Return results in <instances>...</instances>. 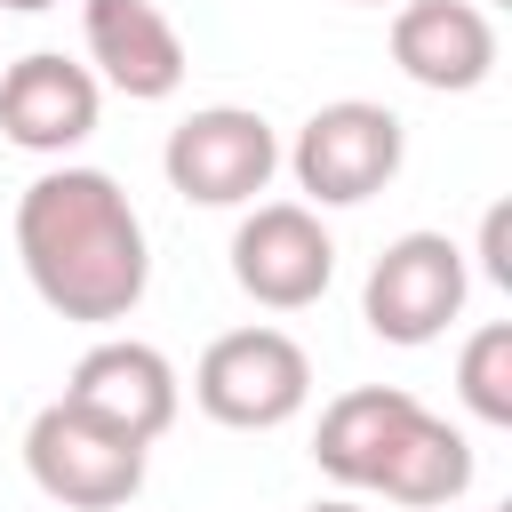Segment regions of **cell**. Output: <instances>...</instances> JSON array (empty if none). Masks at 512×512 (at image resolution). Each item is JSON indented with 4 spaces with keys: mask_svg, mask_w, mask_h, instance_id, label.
Masks as SVG:
<instances>
[{
    "mask_svg": "<svg viewBox=\"0 0 512 512\" xmlns=\"http://www.w3.org/2000/svg\"><path fill=\"white\" fill-rule=\"evenodd\" d=\"M392 64L432 96H472L496 72V16L480 0H400L392 8Z\"/></svg>",
    "mask_w": 512,
    "mask_h": 512,
    "instance_id": "cell-10",
    "label": "cell"
},
{
    "mask_svg": "<svg viewBox=\"0 0 512 512\" xmlns=\"http://www.w3.org/2000/svg\"><path fill=\"white\" fill-rule=\"evenodd\" d=\"M0 8H16V16H40V8H56V0H0Z\"/></svg>",
    "mask_w": 512,
    "mask_h": 512,
    "instance_id": "cell-17",
    "label": "cell"
},
{
    "mask_svg": "<svg viewBox=\"0 0 512 512\" xmlns=\"http://www.w3.org/2000/svg\"><path fill=\"white\" fill-rule=\"evenodd\" d=\"M416 416H424L416 392H400V384H352V392H336V400L320 408L312 464H320L336 488H368V496H376V480H384V464H392V448H400V432H408Z\"/></svg>",
    "mask_w": 512,
    "mask_h": 512,
    "instance_id": "cell-12",
    "label": "cell"
},
{
    "mask_svg": "<svg viewBox=\"0 0 512 512\" xmlns=\"http://www.w3.org/2000/svg\"><path fill=\"white\" fill-rule=\"evenodd\" d=\"M400 160H408V128H400L392 104H368V96L320 104L296 128V144H288V168L312 192V208H360V200H376L400 176Z\"/></svg>",
    "mask_w": 512,
    "mask_h": 512,
    "instance_id": "cell-3",
    "label": "cell"
},
{
    "mask_svg": "<svg viewBox=\"0 0 512 512\" xmlns=\"http://www.w3.org/2000/svg\"><path fill=\"white\" fill-rule=\"evenodd\" d=\"M456 400L480 424H512V320H488L456 352Z\"/></svg>",
    "mask_w": 512,
    "mask_h": 512,
    "instance_id": "cell-14",
    "label": "cell"
},
{
    "mask_svg": "<svg viewBox=\"0 0 512 512\" xmlns=\"http://www.w3.org/2000/svg\"><path fill=\"white\" fill-rule=\"evenodd\" d=\"M24 472L48 504L64 512H128L136 488H144V448L104 432L96 416L48 400L32 424H24Z\"/></svg>",
    "mask_w": 512,
    "mask_h": 512,
    "instance_id": "cell-4",
    "label": "cell"
},
{
    "mask_svg": "<svg viewBox=\"0 0 512 512\" xmlns=\"http://www.w3.org/2000/svg\"><path fill=\"white\" fill-rule=\"evenodd\" d=\"M496 8H504V0H496Z\"/></svg>",
    "mask_w": 512,
    "mask_h": 512,
    "instance_id": "cell-19",
    "label": "cell"
},
{
    "mask_svg": "<svg viewBox=\"0 0 512 512\" xmlns=\"http://www.w3.org/2000/svg\"><path fill=\"white\" fill-rule=\"evenodd\" d=\"M16 256L32 296L56 320L80 328H112L144 304L152 280V248H144V216L120 192V176L104 168H48L24 184L16 200Z\"/></svg>",
    "mask_w": 512,
    "mask_h": 512,
    "instance_id": "cell-1",
    "label": "cell"
},
{
    "mask_svg": "<svg viewBox=\"0 0 512 512\" xmlns=\"http://www.w3.org/2000/svg\"><path fill=\"white\" fill-rule=\"evenodd\" d=\"M480 272H488L496 288H512V208H504V200L480 216Z\"/></svg>",
    "mask_w": 512,
    "mask_h": 512,
    "instance_id": "cell-15",
    "label": "cell"
},
{
    "mask_svg": "<svg viewBox=\"0 0 512 512\" xmlns=\"http://www.w3.org/2000/svg\"><path fill=\"white\" fill-rule=\"evenodd\" d=\"M360 8H384V0H360Z\"/></svg>",
    "mask_w": 512,
    "mask_h": 512,
    "instance_id": "cell-18",
    "label": "cell"
},
{
    "mask_svg": "<svg viewBox=\"0 0 512 512\" xmlns=\"http://www.w3.org/2000/svg\"><path fill=\"white\" fill-rule=\"evenodd\" d=\"M56 400H64V408H80V416H96L104 432H120V440L152 448V440L176 424L184 384H176V368H168V352H160V344L104 336V344H88V352L72 360V376H64V392H56Z\"/></svg>",
    "mask_w": 512,
    "mask_h": 512,
    "instance_id": "cell-8",
    "label": "cell"
},
{
    "mask_svg": "<svg viewBox=\"0 0 512 512\" xmlns=\"http://www.w3.org/2000/svg\"><path fill=\"white\" fill-rule=\"evenodd\" d=\"M464 488H472V440H464L448 416L424 408V416L408 424V440L392 448L376 496H384V504H408V512H440V504H456Z\"/></svg>",
    "mask_w": 512,
    "mask_h": 512,
    "instance_id": "cell-13",
    "label": "cell"
},
{
    "mask_svg": "<svg viewBox=\"0 0 512 512\" xmlns=\"http://www.w3.org/2000/svg\"><path fill=\"white\" fill-rule=\"evenodd\" d=\"M304 512H368V504H352V496H328V504H304Z\"/></svg>",
    "mask_w": 512,
    "mask_h": 512,
    "instance_id": "cell-16",
    "label": "cell"
},
{
    "mask_svg": "<svg viewBox=\"0 0 512 512\" xmlns=\"http://www.w3.org/2000/svg\"><path fill=\"white\" fill-rule=\"evenodd\" d=\"M96 112H104V88L88 64L56 56V48H32L0 72V136L16 152H40V160H64L72 144L96 136Z\"/></svg>",
    "mask_w": 512,
    "mask_h": 512,
    "instance_id": "cell-9",
    "label": "cell"
},
{
    "mask_svg": "<svg viewBox=\"0 0 512 512\" xmlns=\"http://www.w3.org/2000/svg\"><path fill=\"white\" fill-rule=\"evenodd\" d=\"M472 296V264L448 232H400L376 264H368V288H360V320L384 336V344H432L448 336V320L464 312Z\"/></svg>",
    "mask_w": 512,
    "mask_h": 512,
    "instance_id": "cell-6",
    "label": "cell"
},
{
    "mask_svg": "<svg viewBox=\"0 0 512 512\" xmlns=\"http://www.w3.org/2000/svg\"><path fill=\"white\" fill-rule=\"evenodd\" d=\"M232 280L264 312H304L336 280V240L304 200H256L232 232Z\"/></svg>",
    "mask_w": 512,
    "mask_h": 512,
    "instance_id": "cell-7",
    "label": "cell"
},
{
    "mask_svg": "<svg viewBox=\"0 0 512 512\" xmlns=\"http://www.w3.org/2000/svg\"><path fill=\"white\" fill-rule=\"evenodd\" d=\"M160 168L192 208H248L280 168V136L248 104H200V112H184L168 128Z\"/></svg>",
    "mask_w": 512,
    "mask_h": 512,
    "instance_id": "cell-5",
    "label": "cell"
},
{
    "mask_svg": "<svg viewBox=\"0 0 512 512\" xmlns=\"http://www.w3.org/2000/svg\"><path fill=\"white\" fill-rule=\"evenodd\" d=\"M80 40L96 80L128 104H168L184 88V40L152 0H80Z\"/></svg>",
    "mask_w": 512,
    "mask_h": 512,
    "instance_id": "cell-11",
    "label": "cell"
},
{
    "mask_svg": "<svg viewBox=\"0 0 512 512\" xmlns=\"http://www.w3.org/2000/svg\"><path fill=\"white\" fill-rule=\"evenodd\" d=\"M192 400L224 432H280L312 400V360L288 328H224L192 368Z\"/></svg>",
    "mask_w": 512,
    "mask_h": 512,
    "instance_id": "cell-2",
    "label": "cell"
}]
</instances>
